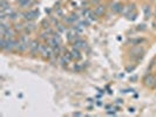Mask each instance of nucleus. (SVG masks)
<instances>
[{
    "label": "nucleus",
    "instance_id": "nucleus-1",
    "mask_svg": "<svg viewBox=\"0 0 156 117\" xmlns=\"http://www.w3.org/2000/svg\"><path fill=\"white\" fill-rule=\"evenodd\" d=\"M16 40H14V39H5V38H1V41H0L1 49L5 50V52L16 50Z\"/></svg>",
    "mask_w": 156,
    "mask_h": 117
},
{
    "label": "nucleus",
    "instance_id": "nucleus-2",
    "mask_svg": "<svg viewBox=\"0 0 156 117\" xmlns=\"http://www.w3.org/2000/svg\"><path fill=\"white\" fill-rule=\"evenodd\" d=\"M39 53L44 59H49V57H52L54 55V50L49 45H41Z\"/></svg>",
    "mask_w": 156,
    "mask_h": 117
},
{
    "label": "nucleus",
    "instance_id": "nucleus-3",
    "mask_svg": "<svg viewBox=\"0 0 156 117\" xmlns=\"http://www.w3.org/2000/svg\"><path fill=\"white\" fill-rule=\"evenodd\" d=\"M23 15L26 20L32 21V20H34L37 16H39V11H38V9H30V11H27V12H25Z\"/></svg>",
    "mask_w": 156,
    "mask_h": 117
},
{
    "label": "nucleus",
    "instance_id": "nucleus-4",
    "mask_svg": "<svg viewBox=\"0 0 156 117\" xmlns=\"http://www.w3.org/2000/svg\"><path fill=\"white\" fill-rule=\"evenodd\" d=\"M40 45L39 42L37 41V40H33V41H31V43H30V47H28V50H30V53H31L32 55H35L39 53L40 50Z\"/></svg>",
    "mask_w": 156,
    "mask_h": 117
},
{
    "label": "nucleus",
    "instance_id": "nucleus-5",
    "mask_svg": "<svg viewBox=\"0 0 156 117\" xmlns=\"http://www.w3.org/2000/svg\"><path fill=\"white\" fill-rule=\"evenodd\" d=\"M156 78L154 75L151 74H147L144 77H143V83L147 87H154V83H155Z\"/></svg>",
    "mask_w": 156,
    "mask_h": 117
},
{
    "label": "nucleus",
    "instance_id": "nucleus-6",
    "mask_svg": "<svg viewBox=\"0 0 156 117\" xmlns=\"http://www.w3.org/2000/svg\"><path fill=\"white\" fill-rule=\"evenodd\" d=\"M130 53H132V56H134V57H135V56H137V59H141V57L143 56L144 50H143L140 46H136L135 48L132 49V52H130Z\"/></svg>",
    "mask_w": 156,
    "mask_h": 117
},
{
    "label": "nucleus",
    "instance_id": "nucleus-7",
    "mask_svg": "<svg viewBox=\"0 0 156 117\" xmlns=\"http://www.w3.org/2000/svg\"><path fill=\"white\" fill-rule=\"evenodd\" d=\"M28 49V45H26V43H23V41H20V40H16V52H26Z\"/></svg>",
    "mask_w": 156,
    "mask_h": 117
},
{
    "label": "nucleus",
    "instance_id": "nucleus-8",
    "mask_svg": "<svg viewBox=\"0 0 156 117\" xmlns=\"http://www.w3.org/2000/svg\"><path fill=\"white\" fill-rule=\"evenodd\" d=\"M16 31L13 29V28H8L7 31L5 32L4 34H1V38H5V39H14V36H16Z\"/></svg>",
    "mask_w": 156,
    "mask_h": 117
},
{
    "label": "nucleus",
    "instance_id": "nucleus-9",
    "mask_svg": "<svg viewBox=\"0 0 156 117\" xmlns=\"http://www.w3.org/2000/svg\"><path fill=\"white\" fill-rule=\"evenodd\" d=\"M18 4H19L20 7L28 8L34 4V0H18Z\"/></svg>",
    "mask_w": 156,
    "mask_h": 117
},
{
    "label": "nucleus",
    "instance_id": "nucleus-10",
    "mask_svg": "<svg viewBox=\"0 0 156 117\" xmlns=\"http://www.w3.org/2000/svg\"><path fill=\"white\" fill-rule=\"evenodd\" d=\"M134 11H135V5H132V4H130V5H127V6H125V7L122 8V12H121V13L125 16H127L128 14H130L132 12H134Z\"/></svg>",
    "mask_w": 156,
    "mask_h": 117
},
{
    "label": "nucleus",
    "instance_id": "nucleus-11",
    "mask_svg": "<svg viewBox=\"0 0 156 117\" xmlns=\"http://www.w3.org/2000/svg\"><path fill=\"white\" fill-rule=\"evenodd\" d=\"M74 47L75 48H78V49H85L87 47V43L85 41H82V40L80 39H76L74 41Z\"/></svg>",
    "mask_w": 156,
    "mask_h": 117
},
{
    "label": "nucleus",
    "instance_id": "nucleus-12",
    "mask_svg": "<svg viewBox=\"0 0 156 117\" xmlns=\"http://www.w3.org/2000/svg\"><path fill=\"white\" fill-rule=\"evenodd\" d=\"M105 9L106 8H105L103 5H99V6H96V7L94 8V13L96 14V16H100L105 13Z\"/></svg>",
    "mask_w": 156,
    "mask_h": 117
},
{
    "label": "nucleus",
    "instance_id": "nucleus-13",
    "mask_svg": "<svg viewBox=\"0 0 156 117\" xmlns=\"http://www.w3.org/2000/svg\"><path fill=\"white\" fill-rule=\"evenodd\" d=\"M70 55H72V57L73 59H75V60H79L80 57H81V54H80V52H79L78 48H75V47H73V49L69 52Z\"/></svg>",
    "mask_w": 156,
    "mask_h": 117
},
{
    "label": "nucleus",
    "instance_id": "nucleus-14",
    "mask_svg": "<svg viewBox=\"0 0 156 117\" xmlns=\"http://www.w3.org/2000/svg\"><path fill=\"white\" fill-rule=\"evenodd\" d=\"M122 6H121V4L120 2H114L113 5H112V11L113 12H115V13H120V12H122Z\"/></svg>",
    "mask_w": 156,
    "mask_h": 117
},
{
    "label": "nucleus",
    "instance_id": "nucleus-15",
    "mask_svg": "<svg viewBox=\"0 0 156 117\" xmlns=\"http://www.w3.org/2000/svg\"><path fill=\"white\" fill-rule=\"evenodd\" d=\"M143 13H144V18L146 19H149L151 16V8L149 5H144L143 6Z\"/></svg>",
    "mask_w": 156,
    "mask_h": 117
},
{
    "label": "nucleus",
    "instance_id": "nucleus-16",
    "mask_svg": "<svg viewBox=\"0 0 156 117\" xmlns=\"http://www.w3.org/2000/svg\"><path fill=\"white\" fill-rule=\"evenodd\" d=\"M129 42L133 45V46H139L141 43H143L144 42V39H142V38H137V39H130L129 40Z\"/></svg>",
    "mask_w": 156,
    "mask_h": 117
},
{
    "label": "nucleus",
    "instance_id": "nucleus-17",
    "mask_svg": "<svg viewBox=\"0 0 156 117\" xmlns=\"http://www.w3.org/2000/svg\"><path fill=\"white\" fill-rule=\"evenodd\" d=\"M11 7L9 6V4H8L6 0H1V2H0V9L1 11H4V9H6V8Z\"/></svg>",
    "mask_w": 156,
    "mask_h": 117
},
{
    "label": "nucleus",
    "instance_id": "nucleus-18",
    "mask_svg": "<svg viewBox=\"0 0 156 117\" xmlns=\"http://www.w3.org/2000/svg\"><path fill=\"white\" fill-rule=\"evenodd\" d=\"M16 18H18V14H16L14 11H13V12H12V13H11V14H9V15L7 16L8 20H16Z\"/></svg>",
    "mask_w": 156,
    "mask_h": 117
},
{
    "label": "nucleus",
    "instance_id": "nucleus-19",
    "mask_svg": "<svg viewBox=\"0 0 156 117\" xmlns=\"http://www.w3.org/2000/svg\"><path fill=\"white\" fill-rule=\"evenodd\" d=\"M128 20H135V18H136V12L134 11V12H132L130 14H128V15L126 16Z\"/></svg>",
    "mask_w": 156,
    "mask_h": 117
},
{
    "label": "nucleus",
    "instance_id": "nucleus-20",
    "mask_svg": "<svg viewBox=\"0 0 156 117\" xmlns=\"http://www.w3.org/2000/svg\"><path fill=\"white\" fill-rule=\"evenodd\" d=\"M129 111H130V112H134L135 110H134V108H130V109H129Z\"/></svg>",
    "mask_w": 156,
    "mask_h": 117
},
{
    "label": "nucleus",
    "instance_id": "nucleus-21",
    "mask_svg": "<svg viewBox=\"0 0 156 117\" xmlns=\"http://www.w3.org/2000/svg\"><path fill=\"white\" fill-rule=\"evenodd\" d=\"M154 88H155V90H156V81H155V83H154Z\"/></svg>",
    "mask_w": 156,
    "mask_h": 117
},
{
    "label": "nucleus",
    "instance_id": "nucleus-22",
    "mask_svg": "<svg viewBox=\"0 0 156 117\" xmlns=\"http://www.w3.org/2000/svg\"><path fill=\"white\" fill-rule=\"evenodd\" d=\"M155 15H156V12H155Z\"/></svg>",
    "mask_w": 156,
    "mask_h": 117
}]
</instances>
